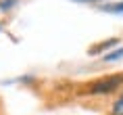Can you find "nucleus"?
Here are the masks:
<instances>
[{
  "mask_svg": "<svg viewBox=\"0 0 123 115\" xmlns=\"http://www.w3.org/2000/svg\"><path fill=\"white\" fill-rule=\"evenodd\" d=\"M121 84H123V73L121 75H111V77H100L88 86V94H109V92L117 90Z\"/></svg>",
  "mask_w": 123,
  "mask_h": 115,
  "instance_id": "f257e3e1",
  "label": "nucleus"
},
{
  "mask_svg": "<svg viewBox=\"0 0 123 115\" xmlns=\"http://www.w3.org/2000/svg\"><path fill=\"white\" fill-rule=\"evenodd\" d=\"M115 44H117V38H111V40H106V42H100L98 46H94V48H90V54H98V52L106 50L109 46H115Z\"/></svg>",
  "mask_w": 123,
  "mask_h": 115,
  "instance_id": "f03ea898",
  "label": "nucleus"
},
{
  "mask_svg": "<svg viewBox=\"0 0 123 115\" xmlns=\"http://www.w3.org/2000/svg\"><path fill=\"white\" fill-rule=\"evenodd\" d=\"M104 13H123V2H115V4H104L100 7Z\"/></svg>",
  "mask_w": 123,
  "mask_h": 115,
  "instance_id": "7ed1b4c3",
  "label": "nucleus"
},
{
  "mask_svg": "<svg viewBox=\"0 0 123 115\" xmlns=\"http://www.w3.org/2000/svg\"><path fill=\"white\" fill-rule=\"evenodd\" d=\"M121 57H123V48H117V50L104 54V61H117V59H121Z\"/></svg>",
  "mask_w": 123,
  "mask_h": 115,
  "instance_id": "20e7f679",
  "label": "nucleus"
},
{
  "mask_svg": "<svg viewBox=\"0 0 123 115\" xmlns=\"http://www.w3.org/2000/svg\"><path fill=\"white\" fill-rule=\"evenodd\" d=\"M113 115H123V96L113 102Z\"/></svg>",
  "mask_w": 123,
  "mask_h": 115,
  "instance_id": "39448f33",
  "label": "nucleus"
},
{
  "mask_svg": "<svg viewBox=\"0 0 123 115\" xmlns=\"http://www.w3.org/2000/svg\"><path fill=\"white\" fill-rule=\"evenodd\" d=\"M15 4H17V0H2V2H0V8H2V11H11Z\"/></svg>",
  "mask_w": 123,
  "mask_h": 115,
  "instance_id": "423d86ee",
  "label": "nucleus"
},
{
  "mask_svg": "<svg viewBox=\"0 0 123 115\" xmlns=\"http://www.w3.org/2000/svg\"><path fill=\"white\" fill-rule=\"evenodd\" d=\"M75 2H100V0H75Z\"/></svg>",
  "mask_w": 123,
  "mask_h": 115,
  "instance_id": "0eeeda50",
  "label": "nucleus"
}]
</instances>
